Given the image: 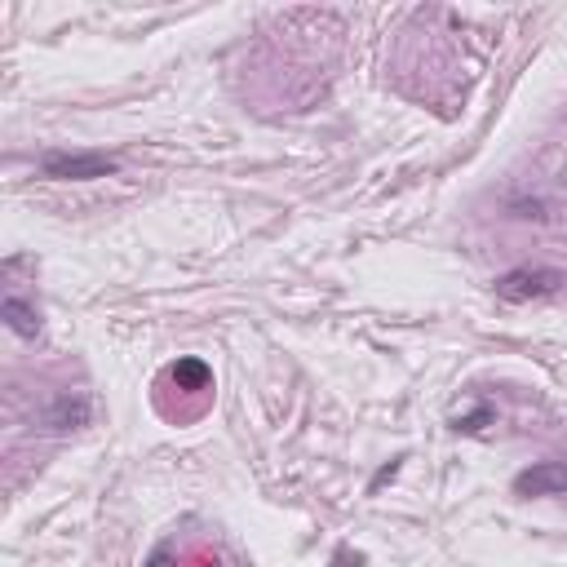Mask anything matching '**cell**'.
I'll use <instances>...</instances> for the list:
<instances>
[{
    "label": "cell",
    "instance_id": "cell-6",
    "mask_svg": "<svg viewBox=\"0 0 567 567\" xmlns=\"http://www.w3.org/2000/svg\"><path fill=\"white\" fill-rule=\"evenodd\" d=\"M168 377L177 381V390H208V381H213V372H208L204 359H177L168 368Z\"/></svg>",
    "mask_w": 567,
    "mask_h": 567
},
{
    "label": "cell",
    "instance_id": "cell-5",
    "mask_svg": "<svg viewBox=\"0 0 567 567\" xmlns=\"http://www.w3.org/2000/svg\"><path fill=\"white\" fill-rule=\"evenodd\" d=\"M0 315H4V323H9L18 337H35V332H40V310L27 306L18 292H9V297L0 301Z\"/></svg>",
    "mask_w": 567,
    "mask_h": 567
},
{
    "label": "cell",
    "instance_id": "cell-3",
    "mask_svg": "<svg viewBox=\"0 0 567 567\" xmlns=\"http://www.w3.org/2000/svg\"><path fill=\"white\" fill-rule=\"evenodd\" d=\"M518 496H567V461H536L514 478Z\"/></svg>",
    "mask_w": 567,
    "mask_h": 567
},
{
    "label": "cell",
    "instance_id": "cell-1",
    "mask_svg": "<svg viewBox=\"0 0 567 567\" xmlns=\"http://www.w3.org/2000/svg\"><path fill=\"white\" fill-rule=\"evenodd\" d=\"M558 288H563V270H554V266H514V270H505L496 279V297L501 301H514V306L554 297Z\"/></svg>",
    "mask_w": 567,
    "mask_h": 567
},
{
    "label": "cell",
    "instance_id": "cell-8",
    "mask_svg": "<svg viewBox=\"0 0 567 567\" xmlns=\"http://www.w3.org/2000/svg\"><path fill=\"white\" fill-rule=\"evenodd\" d=\"M363 558L359 554H350V549H337V558H332V567H359Z\"/></svg>",
    "mask_w": 567,
    "mask_h": 567
},
{
    "label": "cell",
    "instance_id": "cell-4",
    "mask_svg": "<svg viewBox=\"0 0 567 567\" xmlns=\"http://www.w3.org/2000/svg\"><path fill=\"white\" fill-rule=\"evenodd\" d=\"M44 425H53V430H80V425H89V394H58L44 408Z\"/></svg>",
    "mask_w": 567,
    "mask_h": 567
},
{
    "label": "cell",
    "instance_id": "cell-7",
    "mask_svg": "<svg viewBox=\"0 0 567 567\" xmlns=\"http://www.w3.org/2000/svg\"><path fill=\"white\" fill-rule=\"evenodd\" d=\"M483 421H492V408H478V412H470V416H461V421H456V430H478Z\"/></svg>",
    "mask_w": 567,
    "mask_h": 567
},
{
    "label": "cell",
    "instance_id": "cell-9",
    "mask_svg": "<svg viewBox=\"0 0 567 567\" xmlns=\"http://www.w3.org/2000/svg\"><path fill=\"white\" fill-rule=\"evenodd\" d=\"M146 567H168V549H155V554H151V563H146Z\"/></svg>",
    "mask_w": 567,
    "mask_h": 567
},
{
    "label": "cell",
    "instance_id": "cell-2",
    "mask_svg": "<svg viewBox=\"0 0 567 567\" xmlns=\"http://www.w3.org/2000/svg\"><path fill=\"white\" fill-rule=\"evenodd\" d=\"M44 177H58V182H93V177H111L120 168L115 155H102V151H49L40 159Z\"/></svg>",
    "mask_w": 567,
    "mask_h": 567
}]
</instances>
